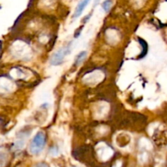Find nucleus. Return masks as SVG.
<instances>
[{"label": "nucleus", "instance_id": "1", "mask_svg": "<svg viewBox=\"0 0 167 167\" xmlns=\"http://www.w3.org/2000/svg\"><path fill=\"white\" fill-rule=\"evenodd\" d=\"M46 144V136L43 131H39L31 141L29 144V153L33 155H38L43 151Z\"/></svg>", "mask_w": 167, "mask_h": 167}, {"label": "nucleus", "instance_id": "2", "mask_svg": "<svg viewBox=\"0 0 167 167\" xmlns=\"http://www.w3.org/2000/svg\"><path fill=\"white\" fill-rule=\"evenodd\" d=\"M70 47H71V44H69L67 47H62V48L59 49L57 51H55L52 55V56L51 57L50 63L52 65H60V64H62L65 57L71 52Z\"/></svg>", "mask_w": 167, "mask_h": 167}, {"label": "nucleus", "instance_id": "3", "mask_svg": "<svg viewBox=\"0 0 167 167\" xmlns=\"http://www.w3.org/2000/svg\"><path fill=\"white\" fill-rule=\"evenodd\" d=\"M91 2V0H81V2L77 4V8H76L74 13H73V17L74 19L79 17L81 15V13L83 12V11L85 10V8H86V6L88 5V3Z\"/></svg>", "mask_w": 167, "mask_h": 167}, {"label": "nucleus", "instance_id": "4", "mask_svg": "<svg viewBox=\"0 0 167 167\" xmlns=\"http://www.w3.org/2000/svg\"><path fill=\"white\" fill-rule=\"evenodd\" d=\"M86 55V51H81V52H80L79 54L76 56L75 65H78L79 64H81V62L84 60V59H85Z\"/></svg>", "mask_w": 167, "mask_h": 167}, {"label": "nucleus", "instance_id": "5", "mask_svg": "<svg viewBox=\"0 0 167 167\" xmlns=\"http://www.w3.org/2000/svg\"><path fill=\"white\" fill-rule=\"evenodd\" d=\"M111 5H112L111 0H105L102 4V8H104V10L105 12H108L110 10V8H111Z\"/></svg>", "mask_w": 167, "mask_h": 167}, {"label": "nucleus", "instance_id": "6", "mask_svg": "<svg viewBox=\"0 0 167 167\" xmlns=\"http://www.w3.org/2000/svg\"><path fill=\"white\" fill-rule=\"evenodd\" d=\"M35 167H48L47 166L46 164H44V163H40V164H39V165H37Z\"/></svg>", "mask_w": 167, "mask_h": 167}]
</instances>
